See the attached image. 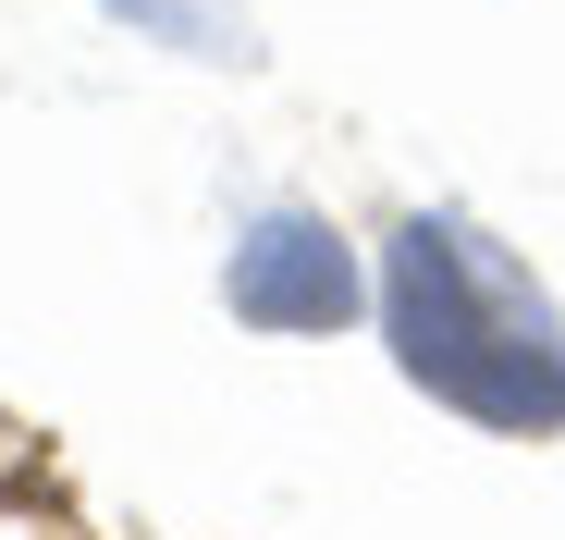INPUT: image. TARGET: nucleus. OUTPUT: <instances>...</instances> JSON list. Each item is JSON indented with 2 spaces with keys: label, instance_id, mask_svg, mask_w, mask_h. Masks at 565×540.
I'll return each instance as SVG.
<instances>
[{
  "label": "nucleus",
  "instance_id": "nucleus-1",
  "mask_svg": "<svg viewBox=\"0 0 565 540\" xmlns=\"http://www.w3.org/2000/svg\"><path fill=\"white\" fill-rule=\"evenodd\" d=\"M382 332H394V369L480 418L504 442L565 430V320L529 270L467 222V209H406L382 246Z\"/></svg>",
  "mask_w": 565,
  "mask_h": 540
},
{
  "label": "nucleus",
  "instance_id": "nucleus-2",
  "mask_svg": "<svg viewBox=\"0 0 565 540\" xmlns=\"http://www.w3.org/2000/svg\"><path fill=\"white\" fill-rule=\"evenodd\" d=\"M222 307L246 332H344L369 307V283H356V246L320 209H258L222 258Z\"/></svg>",
  "mask_w": 565,
  "mask_h": 540
},
{
  "label": "nucleus",
  "instance_id": "nucleus-3",
  "mask_svg": "<svg viewBox=\"0 0 565 540\" xmlns=\"http://www.w3.org/2000/svg\"><path fill=\"white\" fill-rule=\"evenodd\" d=\"M0 540H25V528H13V516H0Z\"/></svg>",
  "mask_w": 565,
  "mask_h": 540
}]
</instances>
